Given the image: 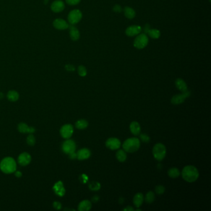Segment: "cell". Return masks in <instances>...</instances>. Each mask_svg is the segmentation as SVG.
I'll list each match as a JSON object with an SVG mask.
<instances>
[{
	"label": "cell",
	"mask_w": 211,
	"mask_h": 211,
	"mask_svg": "<svg viewBox=\"0 0 211 211\" xmlns=\"http://www.w3.org/2000/svg\"><path fill=\"white\" fill-rule=\"evenodd\" d=\"M18 130L19 132L22 133H34L36 131V129L34 127H29L26 124L24 123H21L18 125Z\"/></svg>",
	"instance_id": "18"
},
{
	"label": "cell",
	"mask_w": 211,
	"mask_h": 211,
	"mask_svg": "<svg viewBox=\"0 0 211 211\" xmlns=\"http://www.w3.org/2000/svg\"><path fill=\"white\" fill-rule=\"evenodd\" d=\"M144 199H145V201L148 204L152 203L155 200V194H154V193L152 192V191H149L146 194Z\"/></svg>",
	"instance_id": "28"
},
{
	"label": "cell",
	"mask_w": 211,
	"mask_h": 211,
	"mask_svg": "<svg viewBox=\"0 0 211 211\" xmlns=\"http://www.w3.org/2000/svg\"><path fill=\"white\" fill-rule=\"evenodd\" d=\"M149 43V38L146 34H141L136 37L134 41V46L137 49L144 48Z\"/></svg>",
	"instance_id": "6"
},
{
	"label": "cell",
	"mask_w": 211,
	"mask_h": 211,
	"mask_svg": "<svg viewBox=\"0 0 211 211\" xmlns=\"http://www.w3.org/2000/svg\"><path fill=\"white\" fill-rule=\"evenodd\" d=\"M78 71L79 75L81 77H85L87 75V69L83 65L79 66V67L78 68Z\"/></svg>",
	"instance_id": "31"
},
{
	"label": "cell",
	"mask_w": 211,
	"mask_h": 211,
	"mask_svg": "<svg viewBox=\"0 0 211 211\" xmlns=\"http://www.w3.org/2000/svg\"><path fill=\"white\" fill-rule=\"evenodd\" d=\"M76 154H77V159L80 161L87 159L91 156V152L90 150L86 148L80 149Z\"/></svg>",
	"instance_id": "16"
},
{
	"label": "cell",
	"mask_w": 211,
	"mask_h": 211,
	"mask_svg": "<svg viewBox=\"0 0 211 211\" xmlns=\"http://www.w3.org/2000/svg\"><path fill=\"white\" fill-rule=\"evenodd\" d=\"M53 189L55 193L60 196H63L64 194H65V189L63 186L62 181H59L56 183H55Z\"/></svg>",
	"instance_id": "17"
},
{
	"label": "cell",
	"mask_w": 211,
	"mask_h": 211,
	"mask_svg": "<svg viewBox=\"0 0 211 211\" xmlns=\"http://www.w3.org/2000/svg\"><path fill=\"white\" fill-rule=\"evenodd\" d=\"M53 208L57 210H59L61 208V204L59 202H55L53 203Z\"/></svg>",
	"instance_id": "38"
},
{
	"label": "cell",
	"mask_w": 211,
	"mask_h": 211,
	"mask_svg": "<svg viewBox=\"0 0 211 211\" xmlns=\"http://www.w3.org/2000/svg\"><path fill=\"white\" fill-rule=\"evenodd\" d=\"M76 148V143L74 141L68 139L62 144V151L64 153L70 154L75 152Z\"/></svg>",
	"instance_id": "7"
},
{
	"label": "cell",
	"mask_w": 211,
	"mask_h": 211,
	"mask_svg": "<svg viewBox=\"0 0 211 211\" xmlns=\"http://www.w3.org/2000/svg\"><path fill=\"white\" fill-rule=\"evenodd\" d=\"M146 34L148 36L154 39H157L161 37V32L158 29H149L146 32Z\"/></svg>",
	"instance_id": "24"
},
{
	"label": "cell",
	"mask_w": 211,
	"mask_h": 211,
	"mask_svg": "<svg viewBox=\"0 0 211 211\" xmlns=\"http://www.w3.org/2000/svg\"><path fill=\"white\" fill-rule=\"evenodd\" d=\"M27 143L29 146H34L36 144V139H35V137L34 136V135L31 134L30 135L28 136V137L27 138Z\"/></svg>",
	"instance_id": "32"
},
{
	"label": "cell",
	"mask_w": 211,
	"mask_h": 211,
	"mask_svg": "<svg viewBox=\"0 0 211 211\" xmlns=\"http://www.w3.org/2000/svg\"><path fill=\"white\" fill-rule=\"evenodd\" d=\"M130 131L132 134L134 136H137L141 132V127L140 125L137 122H132L129 126Z\"/></svg>",
	"instance_id": "22"
},
{
	"label": "cell",
	"mask_w": 211,
	"mask_h": 211,
	"mask_svg": "<svg viewBox=\"0 0 211 211\" xmlns=\"http://www.w3.org/2000/svg\"><path fill=\"white\" fill-rule=\"evenodd\" d=\"M183 178L188 183H193L199 178L198 170L193 165L185 166L181 172Z\"/></svg>",
	"instance_id": "1"
},
{
	"label": "cell",
	"mask_w": 211,
	"mask_h": 211,
	"mask_svg": "<svg viewBox=\"0 0 211 211\" xmlns=\"http://www.w3.org/2000/svg\"><path fill=\"white\" fill-rule=\"evenodd\" d=\"M175 85L176 88L182 92H185L188 90V86L186 83L182 79L178 78L175 81Z\"/></svg>",
	"instance_id": "21"
},
{
	"label": "cell",
	"mask_w": 211,
	"mask_h": 211,
	"mask_svg": "<svg viewBox=\"0 0 211 211\" xmlns=\"http://www.w3.org/2000/svg\"><path fill=\"white\" fill-rule=\"evenodd\" d=\"M123 201H124V199L123 198H120V203H123Z\"/></svg>",
	"instance_id": "44"
},
{
	"label": "cell",
	"mask_w": 211,
	"mask_h": 211,
	"mask_svg": "<svg viewBox=\"0 0 211 211\" xmlns=\"http://www.w3.org/2000/svg\"><path fill=\"white\" fill-rule=\"evenodd\" d=\"M76 127L79 129H84L88 127L89 123L85 120H79L76 123Z\"/></svg>",
	"instance_id": "29"
},
{
	"label": "cell",
	"mask_w": 211,
	"mask_h": 211,
	"mask_svg": "<svg viewBox=\"0 0 211 211\" xmlns=\"http://www.w3.org/2000/svg\"><path fill=\"white\" fill-rule=\"evenodd\" d=\"M83 17V13L79 9H73L71 11L68 16V23L70 25H76L79 23Z\"/></svg>",
	"instance_id": "5"
},
{
	"label": "cell",
	"mask_w": 211,
	"mask_h": 211,
	"mask_svg": "<svg viewBox=\"0 0 211 211\" xmlns=\"http://www.w3.org/2000/svg\"><path fill=\"white\" fill-rule=\"evenodd\" d=\"M142 31V28L139 26L133 25L128 27L125 31V34L128 37H134L139 35Z\"/></svg>",
	"instance_id": "13"
},
{
	"label": "cell",
	"mask_w": 211,
	"mask_h": 211,
	"mask_svg": "<svg viewBox=\"0 0 211 211\" xmlns=\"http://www.w3.org/2000/svg\"><path fill=\"white\" fill-rule=\"evenodd\" d=\"M168 175L171 178H176L180 175V171L177 168H171L168 171Z\"/></svg>",
	"instance_id": "27"
},
{
	"label": "cell",
	"mask_w": 211,
	"mask_h": 211,
	"mask_svg": "<svg viewBox=\"0 0 211 211\" xmlns=\"http://www.w3.org/2000/svg\"><path fill=\"white\" fill-rule=\"evenodd\" d=\"M105 146L110 150H117L121 147V142L116 137H110L107 140Z\"/></svg>",
	"instance_id": "10"
},
{
	"label": "cell",
	"mask_w": 211,
	"mask_h": 211,
	"mask_svg": "<svg viewBox=\"0 0 211 211\" xmlns=\"http://www.w3.org/2000/svg\"><path fill=\"white\" fill-rule=\"evenodd\" d=\"M53 27L59 31H64L69 28L70 24L69 23L63 19L57 18L55 19L53 22Z\"/></svg>",
	"instance_id": "9"
},
{
	"label": "cell",
	"mask_w": 211,
	"mask_h": 211,
	"mask_svg": "<svg viewBox=\"0 0 211 211\" xmlns=\"http://www.w3.org/2000/svg\"><path fill=\"white\" fill-rule=\"evenodd\" d=\"M190 96V92L188 90H186L185 92H183L181 94H177L174 95L171 99V103L174 105H179L181 103H183L185 99L187 98Z\"/></svg>",
	"instance_id": "8"
},
{
	"label": "cell",
	"mask_w": 211,
	"mask_h": 211,
	"mask_svg": "<svg viewBox=\"0 0 211 211\" xmlns=\"http://www.w3.org/2000/svg\"><path fill=\"white\" fill-rule=\"evenodd\" d=\"M123 11H124V14H125V17L129 19H132L134 18L135 16H136V12H135L134 9H132V7L126 6L124 8Z\"/></svg>",
	"instance_id": "23"
},
{
	"label": "cell",
	"mask_w": 211,
	"mask_h": 211,
	"mask_svg": "<svg viewBox=\"0 0 211 211\" xmlns=\"http://www.w3.org/2000/svg\"><path fill=\"white\" fill-rule=\"evenodd\" d=\"M74 129L71 125L66 124L61 127L60 129V134L61 136L65 139H70L73 134Z\"/></svg>",
	"instance_id": "11"
},
{
	"label": "cell",
	"mask_w": 211,
	"mask_h": 211,
	"mask_svg": "<svg viewBox=\"0 0 211 211\" xmlns=\"http://www.w3.org/2000/svg\"><path fill=\"white\" fill-rule=\"evenodd\" d=\"M89 188L92 191H98L100 188V184L98 182L93 181L89 184Z\"/></svg>",
	"instance_id": "30"
},
{
	"label": "cell",
	"mask_w": 211,
	"mask_h": 211,
	"mask_svg": "<svg viewBox=\"0 0 211 211\" xmlns=\"http://www.w3.org/2000/svg\"><path fill=\"white\" fill-rule=\"evenodd\" d=\"M209 1H210V2H211V0H209Z\"/></svg>",
	"instance_id": "46"
},
{
	"label": "cell",
	"mask_w": 211,
	"mask_h": 211,
	"mask_svg": "<svg viewBox=\"0 0 211 211\" xmlns=\"http://www.w3.org/2000/svg\"><path fill=\"white\" fill-rule=\"evenodd\" d=\"M69 156H70V158L71 159H75L77 158V154L75 153V152L70 154Z\"/></svg>",
	"instance_id": "39"
},
{
	"label": "cell",
	"mask_w": 211,
	"mask_h": 211,
	"mask_svg": "<svg viewBox=\"0 0 211 211\" xmlns=\"http://www.w3.org/2000/svg\"><path fill=\"white\" fill-rule=\"evenodd\" d=\"M116 157L117 160L120 162H124L127 159V155L126 152L124 150H119L116 154Z\"/></svg>",
	"instance_id": "26"
},
{
	"label": "cell",
	"mask_w": 211,
	"mask_h": 211,
	"mask_svg": "<svg viewBox=\"0 0 211 211\" xmlns=\"http://www.w3.org/2000/svg\"><path fill=\"white\" fill-rule=\"evenodd\" d=\"M66 2L70 6H75L78 4L81 0H65Z\"/></svg>",
	"instance_id": "35"
},
{
	"label": "cell",
	"mask_w": 211,
	"mask_h": 211,
	"mask_svg": "<svg viewBox=\"0 0 211 211\" xmlns=\"http://www.w3.org/2000/svg\"><path fill=\"white\" fill-rule=\"evenodd\" d=\"M165 191V188L162 185H158L155 188V191L158 194H162L163 193H164Z\"/></svg>",
	"instance_id": "33"
},
{
	"label": "cell",
	"mask_w": 211,
	"mask_h": 211,
	"mask_svg": "<svg viewBox=\"0 0 211 211\" xmlns=\"http://www.w3.org/2000/svg\"><path fill=\"white\" fill-rule=\"evenodd\" d=\"M136 211H142V210H141V209H136Z\"/></svg>",
	"instance_id": "45"
},
{
	"label": "cell",
	"mask_w": 211,
	"mask_h": 211,
	"mask_svg": "<svg viewBox=\"0 0 211 211\" xmlns=\"http://www.w3.org/2000/svg\"><path fill=\"white\" fill-rule=\"evenodd\" d=\"M65 68L68 71H74L75 70V68L72 65H66L65 66Z\"/></svg>",
	"instance_id": "37"
},
{
	"label": "cell",
	"mask_w": 211,
	"mask_h": 211,
	"mask_svg": "<svg viewBox=\"0 0 211 211\" xmlns=\"http://www.w3.org/2000/svg\"><path fill=\"white\" fill-rule=\"evenodd\" d=\"M31 156L27 152H23L19 155L17 159L18 163L22 166H26L31 162Z\"/></svg>",
	"instance_id": "14"
},
{
	"label": "cell",
	"mask_w": 211,
	"mask_h": 211,
	"mask_svg": "<svg viewBox=\"0 0 211 211\" xmlns=\"http://www.w3.org/2000/svg\"><path fill=\"white\" fill-rule=\"evenodd\" d=\"M141 142L137 137L127 139L123 144V149L126 152L133 153L136 152L140 147Z\"/></svg>",
	"instance_id": "3"
},
{
	"label": "cell",
	"mask_w": 211,
	"mask_h": 211,
	"mask_svg": "<svg viewBox=\"0 0 211 211\" xmlns=\"http://www.w3.org/2000/svg\"><path fill=\"white\" fill-rule=\"evenodd\" d=\"M50 8L53 12L59 13L65 9V4L62 0H55L51 4Z\"/></svg>",
	"instance_id": "12"
},
{
	"label": "cell",
	"mask_w": 211,
	"mask_h": 211,
	"mask_svg": "<svg viewBox=\"0 0 211 211\" xmlns=\"http://www.w3.org/2000/svg\"><path fill=\"white\" fill-rule=\"evenodd\" d=\"M70 36L73 41H78L80 38V32L74 25H70Z\"/></svg>",
	"instance_id": "15"
},
{
	"label": "cell",
	"mask_w": 211,
	"mask_h": 211,
	"mask_svg": "<svg viewBox=\"0 0 211 211\" xmlns=\"http://www.w3.org/2000/svg\"><path fill=\"white\" fill-rule=\"evenodd\" d=\"M7 97L8 100L11 102H16L19 99V95L17 91L10 90L7 94Z\"/></svg>",
	"instance_id": "25"
},
{
	"label": "cell",
	"mask_w": 211,
	"mask_h": 211,
	"mask_svg": "<svg viewBox=\"0 0 211 211\" xmlns=\"http://www.w3.org/2000/svg\"><path fill=\"white\" fill-rule=\"evenodd\" d=\"M99 200V197L98 196H94L92 198V201L93 203H97L98 202Z\"/></svg>",
	"instance_id": "40"
},
{
	"label": "cell",
	"mask_w": 211,
	"mask_h": 211,
	"mask_svg": "<svg viewBox=\"0 0 211 211\" xmlns=\"http://www.w3.org/2000/svg\"><path fill=\"white\" fill-rule=\"evenodd\" d=\"M92 208V203L89 200H84L81 201L78 206V210L79 211H88Z\"/></svg>",
	"instance_id": "20"
},
{
	"label": "cell",
	"mask_w": 211,
	"mask_h": 211,
	"mask_svg": "<svg viewBox=\"0 0 211 211\" xmlns=\"http://www.w3.org/2000/svg\"><path fill=\"white\" fill-rule=\"evenodd\" d=\"M0 169L6 174L14 173L16 170V161L12 157H6L0 163Z\"/></svg>",
	"instance_id": "2"
},
{
	"label": "cell",
	"mask_w": 211,
	"mask_h": 211,
	"mask_svg": "<svg viewBox=\"0 0 211 211\" xmlns=\"http://www.w3.org/2000/svg\"><path fill=\"white\" fill-rule=\"evenodd\" d=\"M167 149L165 146L162 143L156 144L152 149L154 157L158 161H162L166 156Z\"/></svg>",
	"instance_id": "4"
},
{
	"label": "cell",
	"mask_w": 211,
	"mask_h": 211,
	"mask_svg": "<svg viewBox=\"0 0 211 211\" xmlns=\"http://www.w3.org/2000/svg\"><path fill=\"white\" fill-rule=\"evenodd\" d=\"M15 175L16 176H17V178H20L22 176V173L19 171H17L16 173H15Z\"/></svg>",
	"instance_id": "42"
},
{
	"label": "cell",
	"mask_w": 211,
	"mask_h": 211,
	"mask_svg": "<svg viewBox=\"0 0 211 211\" xmlns=\"http://www.w3.org/2000/svg\"><path fill=\"white\" fill-rule=\"evenodd\" d=\"M123 211H134V208H132L131 206H127V207H126L125 208H124V209H123Z\"/></svg>",
	"instance_id": "41"
},
{
	"label": "cell",
	"mask_w": 211,
	"mask_h": 211,
	"mask_svg": "<svg viewBox=\"0 0 211 211\" xmlns=\"http://www.w3.org/2000/svg\"><path fill=\"white\" fill-rule=\"evenodd\" d=\"M140 139L143 142H145V143H147L150 141V137L146 134H142L140 135Z\"/></svg>",
	"instance_id": "34"
},
{
	"label": "cell",
	"mask_w": 211,
	"mask_h": 211,
	"mask_svg": "<svg viewBox=\"0 0 211 211\" xmlns=\"http://www.w3.org/2000/svg\"><path fill=\"white\" fill-rule=\"evenodd\" d=\"M4 97V94L2 92H0V99H2Z\"/></svg>",
	"instance_id": "43"
},
{
	"label": "cell",
	"mask_w": 211,
	"mask_h": 211,
	"mask_svg": "<svg viewBox=\"0 0 211 211\" xmlns=\"http://www.w3.org/2000/svg\"><path fill=\"white\" fill-rule=\"evenodd\" d=\"M144 196L141 193H138L135 194V196L133 198V203L134 206L138 208H139L144 201Z\"/></svg>",
	"instance_id": "19"
},
{
	"label": "cell",
	"mask_w": 211,
	"mask_h": 211,
	"mask_svg": "<svg viewBox=\"0 0 211 211\" xmlns=\"http://www.w3.org/2000/svg\"><path fill=\"white\" fill-rule=\"evenodd\" d=\"M113 10L115 12H121L122 11V8L120 5L115 4L113 8Z\"/></svg>",
	"instance_id": "36"
}]
</instances>
